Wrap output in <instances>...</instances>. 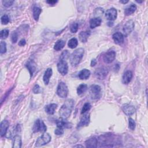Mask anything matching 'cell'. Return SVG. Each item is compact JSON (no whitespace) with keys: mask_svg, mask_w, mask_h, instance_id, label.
Listing matches in <instances>:
<instances>
[{"mask_svg":"<svg viewBox=\"0 0 148 148\" xmlns=\"http://www.w3.org/2000/svg\"><path fill=\"white\" fill-rule=\"evenodd\" d=\"M134 27H135L134 21L132 20H128L124 25L123 28V31L124 35L127 36L129 34H130L131 32L133 31V29H134Z\"/></svg>","mask_w":148,"mask_h":148,"instance_id":"9c48e42d","label":"cell"},{"mask_svg":"<svg viewBox=\"0 0 148 148\" xmlns=\"http://www.w3.org/2000/svg\"><path fill=\"white\" fill-rule=\"evenodd\" d=\"M42 9L40 8L38 6H34L33 8V17L35 21H38Z\"/></svg>","mask_w":148,"mask_h":148,"instance_id":"83f0119b","label":"cell"},{"mask_svg":"<svg viewBox=\"0 0 148 148\" xmlns=\"http://www.w3.org/2000/svg\"><path fill=\"white\" fill-rule=\"evenodd\" d=\"M90 35V32L88 31H81L79 34V38L80 42L83 43H86L87 41L88 38Z\"/></svg>","mask_w":148,"mask_h":148,"instance_id":"cb8c5ba5","label":"cell"},{"mask_svg":"<svg viewBox=\"0 0 148 148\" xmlns=\"http://www.w3.org/2000/svg\"><path fill=\"white\" fill-rule=\"evenodd\" d=\"M26 44V41L24 39H21L19 42H18V45L20 46H24V45H25Z\"/></svg>","mask_w":148,"mask_h":148,"instance_id":"b9f144b4","label":"cell"},{"mask_svg":"<svg viewBox=\"0 0 148 148\" xmlns=\"http://www.w3.org/2000/svg\"><path fill=\"white\" fill-rule=\"evenodd\" d=\"M33 92L34 94H38L40 92V88L38 84H35L32 89Z\"/></svg>","mask_w":148,"mask_h":148,"instance_id":"60d3db41","label":"cell"},{"mask_svg":"<svg viewBox=\"0 0 148 148\" xmlns=\"http://www.w3.org/2000/svg\"><path fill=\"white\" fill-rule=\"evenodd\" d=\"M1 22L3 25H6L9 22V17L8 15L4 14L1 18Z\"/></svg>","mask_w":148,"mask_h":148,"instance_id":"836d02e7","label":"cell"},{"mask_svg":"<svg viewBox=\"0 0 148 148\" xmlns=\"http://www.w3.org/2000/svg\"><path fill=\"white\" fill-rule=\"evenodd\" d=\"M135 126H136L135 121L132 118H129V119H128V128L131 130H134L135 128Z\"/></svg>","mask_w":148,"mask_h":148,"instance_id":"d6a6232c","label":"cell"},{"mask_svg":"<svg viewBox=\"0 0 148 148\" xmlns=\"http://www.w3.org/2000/svg\"><path fill=\"white\" fill-rule=\"evenodd\" d=\"M58 72L62 76H65L68 72V65L66 61H60L57 65Z\"/></svg>","mask_w":148,"mask_h":148,"instance_id":"52a82bcc","label":"cell"},{"mask_svg":"<svg viewBox=\"0 0 148 148\" xmlns=\"http://www.w3.org/2000/svg\"><path fill=\"white\" fill-rule=\"evenodd\" d=\"M91 72L88 69H83L78 73V77L81 80H86L90 76Z\"/></svg>","mask_w":148,"mask_h":148,"instance_id":"7402d4cb","label":"cell"},{"mask_svg":"<svg viewBox=\"0 0 148 148\" xmlns=\"http://www.w3.org/2000/svg\"><path fill=\"white\" fill-rule=\"evenodd\" d=\"M136 2H137L138 3H142L143 1H136Z\"/></svg>","mask_w":148,"mask_h":148,"instance_id":"7dc6e473","label":"cell"},{"mask_svg":"<svg viewBox=\"0 0 148 148\" xmlns=\"http://www.w3.org/2000/svg\"><path fill=\"white\" fill-rule=\"evenodd\" d=\"M54 134L57 135H62L64 134V129L57 127L54 131Z\"/></svg>","mask_w":148,"mask_h":148,"instance_id":"ab89813d","label":"cell"},{"mask_svg":"<svg viewBox=\"0 0 148 148\" xmlns=\"http://www.w3.org/2000/svg\"><path fill=\"white\" fill-rule=\"evenodd\" d=\"M91 108V105L90 103L88 102H86L85 103L83 106V108L82 109V110H81V114H83L85 113H86L87 112H88Z\"/></svg>","mask_w":148,"mask_h":148,"instance_id":"1f68e13d","label":"cell"},{"mask_svg":"<svg viewBox=\"0 0 148 148\" xmlns=\"http://www.w3.org/2000/svg\"><path fill=\"white\" fill-rule=\"evenodd\" d=\"M56 93L58 97L62 98H65L67 97L68 94V88L66 84L62 82L58 83Z\"/></svg>","mask_w":148,"mask_h":148,"instance_id":"3957f363","label":"cell"},{"mask_svg":"<svg viewBox=\"0 0 148 148\" xmlns=\"http://www.w3.org/2000/svg\"><path fill=\"white\" fill-rule=\"evenodd\" d=\"M121 109L123 112L127 116H131L136 111L135 108L133 105L128 103H125L123 105Z\"/></svg>","mask_w":148,"mask_h":148,"instance_id":"8fae6325","label":"cell"},{"mask_svg":"<svg viewBox=\"0 0 148 148\" xmlns=\"http://www.w3.org/2000/svg\"><path fill=\"white\" fill-rule=\"evenodd\" d=\"M84 53L83 48H79L75 50L70 56V63L72 66H77L82 60Z\"/></svg>","mask_w":148,"mask_h":148,"instance_id":"7a4b0ae2","label":"cell"},{"mask_svg":"<svg viewBox=\"0 0 148 148\" xmlns=\"http://www.w3.org/2000/svg\"><path fill=\"white\" fill-rule=\"evenodd\" d=\"M58 2V1H54V0H49V1H47L46 3H47L48 4H49L50 5H54V4H56L57 2Z\"/></svg>","mask_w":148,"mask_h":148,"instance_id":"7bdbcfd3","label":"cell"},{"mask_svg":"<svg viewBox=\"0 0 148 148\" xmlns=\"http://www.w3.org/2000/svg\"><path fill=\"white\" fill-rule=\"evenodd\" d=\"M120 2L125 4V3H127V2H128V1H120Z\"/></svg>","mask_w":148,"mask_h":148,"instance_id":"f6af8a7d","label":"cell"},{"mask_svg":"<svg viewBox=\"0 0 148 148\" xmlns=\"http://www.w3.org/2000/svg\"><path fill=\"white\" fill-rule=\"evenodd\" d=\"M51 139V137L49 133H45L37 139L35 143V146L39 147L46 145L50 142Z\"/></svg>","mask_w":148,"mask_h":148,"instance_id":"5b68a950","label":"cell"},{"mask_svg":"<svg viewBox=\"0 0 148 148\" xmlns=\"http://www.w3.org/2000/svg\"><path fill=\"white\" fill-rule=\"evenodd\" d=\"M9 126V123L6 120H3L0 124V134L1 136L2 137L5 135L8 129Z\"/></svg>","mask_w":148,"mask_h":148,"instance_id":"9a60e30c","label":"cell"},{"mask_svg":"<svg viewBox=\"0 0 148 148\" xmlns=\"http://www.w3.org/2000/svg\"><path fill=\"white\" fill-rule=\"evenodd\" d=\"M65 45V41L62 39L58 40L54 44V49L56 51H60L61 50L62 48Z\"/></svg>","mask_w":148,"mask_h":148,"instance_id":"484cf974","label":"cell"},{"mask_svg":"<svg viewBox=\"0 0 148 148\" xmlns=\"http://www.w3.org/2000/svg\"><path fill=\"white\" fill-rule=\"evenodd\" d=\"M52 74H53V71H52V69L50 68H47L43 76V80L45 85H47L49 84L50 79L51 77Z\"/></svg>","mask_w":148,"mask_h":148,"instance_id":"d6986e66","label":"cell"},{"mask_svg":"<svg viewBox=\"0 0 148 148\" xmlns=\"http://www.w3.org/2000/svg\"><path fill=\"white\" fill-rule=\"evenodd\" d=\"M18 39V34L16 32H13L11 35V40L12 43H15L17 42Z\"/></svg>","mask_w":148,"mask_h":148,"instance_id":"74e56055","label":"cell"},{"mask_svg":"<svg viewBox=\"0 0 148 148\" xmlns=\"http://www.w3.org/2000/svg\"><path fill=\"white\" fill-rule=\"evenodd\" d=\"M74 105V101L72 99H67L60 109L59 114L62 119H66L71 116Z\"/></svg>","mask_w":148,"mask_h":148,"instance_id":"6da1fadb","label":"cell"},{"mask_svg":"<svg viewBox=\"0 0 148 148\" xmlns=\"http://www.w3.org/2000/svg\"><path fill=\"white\" fill-rule=\"evenodd\" d=\"M69 57H70V54L69 51L67 50H65L61 53L60 59V61H66V60L68 59Z\"/></svg>","mask_w":148,"mask_h":148,"instance_id":"4dcf8cb0","label":"cell"},{"mask_svg":"<svg viewBox=\"0 0 148 148\" xmlns=\"http://www.w3.org/2000/svg\"><path fill=\"white\" fill-rule=\"evenodd\" d=\"M77 44H78L77 39L75 38H71L68 41V46L71 49H75L77 46Z\"/></svg>","mask_w":148,"mask_h":148,"instance_id":"f546056e","label":"cell"},{"mask_svg":"<svg viewBox=\"0 0 148 148\" xmlns=\"http://www.w3.org/2000/svg\"><path fill=\"white\" fill-rule=\"evenodd\" d=\"M116 57V52L111 50L106 53L103 56V61L106 64H110L112 62Z\"/></svg>","mask_w":148,"mask_h":148,"instance_id":"5bb4252c","label":"cell"},{"mask_svg":"<svg viewBox=\"0 0 148 148\" xmlns=\"http://www.w3.org/2000/svg\"><path fill=\"white\" fill-rule=\"evenodd\" d=\"M97 62V60H96L95 59H92V60H91V64H90L91 66H94L96 65Z\"/></svg>","mask_w":148,"mask_h":148,"instance_id":"ee69618b","label":"cell"},{"mask_svg":"<svg viewBox=\"0 0 148 148\" xmlns=\"http://www.w3.org/2000/svg\"><path fill=\"white\" fill-rule=\"evenodd\" d=\"M6 52V44L5 42L1 41L0 43V53L3 54Z\"/></svg>","mask_w":148,"mask_h":148,"instance_id":"e575fe53","label":"cell"},{"mask_svg":"<svg viewBox=\"0 0 148 148\" xmlns=\"http://www.w3.org/2000/svg\"><path fill=\"white\" fill-rule=\"evenodd\" d=\"M98 143V140L97 138L92 136L88 139H87L85 142V145L86 147H97Z\"/></svg>","mask_w":148,"mask_h":148,"instance_id":"2e32d148","label":"cell"},{"mask_svg":"<svg viewBox=\"0 0 148 148\" xmlns=\"http://www.w3.org/2000/svg\"><path fill=\"white\" fill-rule=\"evenodd\" d=\"M132 78V72L131 71H125L122 76V83L124 84H128Z\"/></svg>","mask_w":148,"mask_h":148,"instance_id":"ac0fdd59","label":"cell"},{"mask_svg":"<svg viewBox=\"0 0 148 148\" xmlns=\"http://www.w3.org/2000/svg\"><path fill=\"white\" fill-rule=\"evenodd\" d=\"M56 125L57 127H60L61 128H71L72 127V124L71 123L68 121L66 120V119H60L57 120L56 122Z\"/></svg>","mask_w":148,"mask_h":148,"instance_id":"7c38bea8","label":"cell"},{"mask_svg":"<svg viewBox=\"0 0 148 148\" xmlns=\"http://www.w3.org/2000/svg\"><path fill=\"white\" fill-rule=\"evenodd\" d=\"M57 108V105L56 103H50L45 106V112L50 115H52L54 113L56 109Z\"/></svg>","mask_w":148,"mask_h":148,"instance_id":"ffe728a7","label":"cell"},{"mask_svg":"<svg viewBox=\"0 0 148 148\" xmlns=\"http://www.w3.org/2000/svg\"><path fill=\"white\" fill-rule=\"evenodd\" d=\"M113 40L117 45H120L124 42V35L120 32H117L112 35Z\"/></svg>","mask_w":148,"mask_h":148,"instance_id":"e0dca14e","label":"cell"},{"mask_svg":"<svg viewBox=\"0 0 148 148\" xmlns=\"http://www.w3.org/2000/svg\"><path fill=\"white\" fill-rule=\"evenodd\" d=\"M102 20L100 17H94L91 18L90 20V27L91 28H95L97 27H98L101 25V24Z\"/></svg>","mask_w":148,"mask_h":148,"instance_id":"603a6c76","label":"cell"},{"mask_svg":"<svg viewBox=\"0 0 148 148\" xmlns=\"http://www.w3.org/2000/svg\"><path fill=\"white\" fill-rule=\"evenodd\" d=\"M2 2L3 5L5 7L9 8V7L13 5L14 1H2Z\"/></svg>","mask_w":148,"mask_h":148,"instance_id":"f35d334b","label":"cell"},{"mask_svg":"<svg viewBox=\"0 0 148 148\" xmlns=\"http://www.w3.org/2000/svg\"><path fill=\"white\" fill-rule=\"evenodd\" d=\"M117 16V12L116 9L112 8L108 9L105 13V17L110 21H113L116 19Z\"/></svg>","mask_w":148,"mask_h":148,"instance_id":"4fadbf2b","label":"cell"},{"mask_svg":"<svg viewBox=\"0 0 148 148\" xmlns=\"http://www.w3.org/2000/svg\"><path fill=\"white\" fill-rule=\"evenodd\" d=\"M25 66L28 69L30 73L31 77L33 75L35 71H36V64L33 60H29L25 64Z\"/></svg>","mask_w":148,"mask_h":148,"instance_id":"44dd1931","label":"cell"},{"mask_svg":"<svg viewBox=\"0 0 148 148\" xmlns=\"http://www.w3.org/2000/svg\"><path fill=\"white\" fill-rule=\"evenodd\" d=\"M90 120V117L89 113H84L83 115L80 118V120L79 122V123L77 125V128H81L83 127L87 126L89 124Z\"/></svg>","mask_w":148,"mask_h":148,"instance_id":"30bf717a","label":"cell"},{"mask_svg":"<svg viewBox=\"0 0 148 148\" xmlns=\"http://www.w3.org/2000/svg\"><path fill=\"white\" fill-rule=\"evenodd\" d=\"M136 9V6L135 4H131L130 6L124 10V14L125 16H130L133 14Z\"/></svg>","mask_w":148,"mask_h":148,"instance_id":"4316f807","label":"cell"},{"mask_svg":"<svg viewBox=\"0 0 148 148\" xmlns=\"http://www.w3.org/2000/svg\"><path fill=\"white\" fill-rule=\"evenodd\" d=\"M74 147H83V146H82V145H76V146H75Z\"/></svg>","mask_w":148,"mask_h":148,"instance_id":"bcb514c9","label":"cell"},{"mask_svg":"<svg viewBox=\"0 0 148 148\" xmlns=\"http://www.w3.org/2000/svg\"><path fill=\"white\" fill-rule=\"evenodd\" d=\"M78 30V24L77 23H73L72 24L70 27V31L72 33H76Z\"/></svg>","mask_w":148,"mask_h":148,"instance_id":"d590c367","label":"cell"},{"mask_svg":"<svg viewBox=\"0 0 148 148\" xmlns=\"http://www.w3.org/2000/svg\"><path fill=\"white\" fill-rule=\"evenodd\" d=\"M87 90V85L86 84H81L77 88V94L79 95H81L84 94Z\"/></svg>","mask_w":148,"mask_h":148,"instance_id":"f1b7e54d","label":"cell"},{"mask_svg":"<svg viewBox=\"0 0 148 148\" xmlns=\"http://www.w3.org/2000/svg\"><path fill=\"white\" fill-rule=\"evenodd\" d=\"M9 30L7 29H2L1 31V38L2 39L7 38V37L9 35Z\"/></svg>","mask_w":148,"mask_h":148,"instance_id":"8d00e7d4","label":"cell"},{"mask_svg":"<svg viewBox=\"0 0 148 148\" xmlns=\"http://www.w3.org/2000/svg\"><path fill=\"white\" fill-rule=\"evenodd\" d=\"M108 74V70L105 67H100L97 68L95 72V76L99 80H103L106 78Z\"/></svg>","mask_w":148,"mask_h":148,"instance_id":"ba28073f","label":"cell"},{"mask_svg":"<svg viewBox=\"0 0 148 148\" xmlns=\"http://www.w3.org/2000/svg\"><path fill=\"white\" fill-rule=\"evenodd\" d=\"M47 130V127L46 126L44 122L38 119L35 120L34 124L32 127V131L34 133L40 132H45Z\"/></svg>","mask_w":148,"mask_h":148,"instance_id":"277c9868","label":"cell"},{"mask_svg":"<svg viewBox=\"0 0 148 148\" xmlns=\"http://www.w3.org/2000/svg\"><path fill=\"white\" fill-rule=\"evenodd\" d=\"M21 138L18 135H16L13 139L12 147L14 148H20L21 147Z\"/></svg>","mask_w":148,"mask_h":148,"instance_id":"d4e9b609","label":"cell"},{"mask_svg":"<svg viewBox=\"0 0 148 148\" xmlns=\"http://www.w3.org/2000/svg\"><path fill=\"white\" fill-rule=\"evenodd\" d=\"M90 94L92 99H97L99 98L101 94V87L97 84L91 86L90 90Z\"/></svg>","mask_w":148,"mask_h":148,"instance_id":"8992f818","label":"cell"}]
</instances>
